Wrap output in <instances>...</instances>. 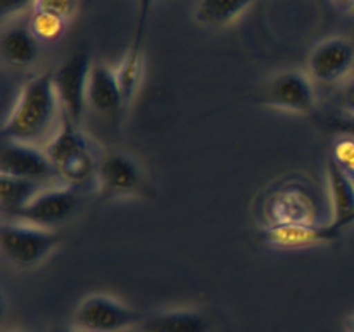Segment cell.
Here are the masks:
<instances>
[{
    "instance_id": "cell-6",
    "label": "cell",
    "mask_w": 354,
    "mask_h": 332,
    "mask_svg": "<svg viewBox=\"0 0 354 332\" xmlns=\"http://www.w3.org/2000/svg\"><path fill=\"white\" fill-rule=\"evenodd\" d=\"M263 104L296 114H310L317 107L315 80L299 69L277 73L263 92Z\"/></svg>"
},
{
    "instance_id": "cell-5",
    "label": "cell",
    "mask_w": 354,
    "mask_h": 332,
    "mask_svg": "<svg viewBox=\"0 0 354 332\" xmlns=\"http://www.w3.org/2000/svg\"><path fill=\"white\" fill-rule=\"evenodd\" d=\"M92 59L83 48L73 52L57 69L54 75V86L61 102L62 113L76 124L82 123L85 114L86 86H88L90 71H92Z\"/></svg>"
},
{
    "instance_id": "cell-19",
    "label": "cell",
    "mask_w": 354,
    "mask_h": 332,
    "mask_svg": "<svg viewBox=\"0 0 354 332\" xmlns=\"http://www.w3.org/2000/svg\"><path fill=\"white\" fill-rule=\"evenodd\" d=\"M256 0H197L196 19L206 26H223L237 19Z\"/></svg>"
},
{
    "instance_id": "cell-29",
    "label": "cell",
    "mask_w": 354,
    "mask_h": 332,
    "mask_svg": "<svg viewBox=\"0 0 354 332\" xmlns=\"http://www.w3.org/2000/svg\"><path fill=\"white\" fill-rule=\"evenodd\" d=\"M124 332H133V331H124ZM138 332H140V331H138Z\"/></svg>"
},
{
    "instance_id": "cell-30",
    "label": "cell",
    "mask_w": 354,
    "mask_h": 332,
    "mask_svg": "<svg viewBox=\"0 0 354 332\" xmlns=\"http://www.w3.org/2000/svg\"><path fill=\"white\" fill-rule=\"evenodd\" d=\"M353 223H354V216H353Z\"/></svg>"
},
{
    "instance_id": "cell-2",
    "label": "cell",
    "mask_w": 354,
    "mask_h": 332,
    "mask_svg": "<svg viewBox=\"0 0 354 332\" xmlns=\"http://www.w3.org/2000/svg\"><path fill=\"white\" fill-rule=\"evenodd\" d=\"M45 151L54 163L55 172L62 183L80 190L90 182H95L99 158L93 152L88 137L83 133L80 124L69 120L68 116L62 118L61 127L45 145Z\"/></svg>"
},
{
    "instance_id": "cell-22",
    "label": "cell",
    "mask_w": 354,
    "mask_h": 332,
    "mask_svg": "<svg viewBox=\"0 0 354 332\" xmlns=\"http://www.w3.org/2000/svg\"><path fill=\"white\" fill-rule=\"evenodd\" d=\"M332 159L354 180V140L349 137H341L335 140L332 149Z\"/></svg>"
},
{
    "instance_id": "cell-10",
    "label": "cell",
    "mask_w": 354,
    "mask_h": 332,
    "mask_svg": "<svg viewBox=\"0 0 354 332\" xmlns=\"http://www.w3.org/2000/svg\"><path fill=\"white\" fill-rule=\"evenodd\" d=\"M354 68V42L342 37H332L320 42L308 57V73L315 82H342Z\"/></svg>"
},
{
    "instance_id": "cell-17",
    "label": "cell",
    "mask_w": 354,
    "mask_h": 332,
    "mask_svg": "<svg viewBox=\"0 0 354 332\" xmlns=\"http://www.w3.org/2000/svg\"><path fill=\"white\" fill-rule=\"evenodd\" d=\"M48 185L52 183L0 175V210H2L3 220H10L16 216L26 204H30Z\"/></svg>"
},
{
    "instance_id": "cell-26",
    "label": "cell",
    "mask_w": 354,
    "mask_h": 332,
    "mask_svg": "<svg viewBox=\"0 0 354 332\" xmlns=\"http://www.w3.org/2000/svg\"><path fill=\"white\" fill-rule=\"evenodd\" d=\"M330 3L337 12H342V14L354 12V0H330Z\"/></svg>"
},
{
    "instance_id": "cell-21",
    "label": "cell",
    "mask_w": 354,
    "mask_h": 332,
    "mask_svg": "<svg viewBox=\"0 0 354 332\" xmlns=\"http://www.w3.org/2000/svg\"><path fill=\"white\" fill-rule=\"evenodd\" d=\"M78 10V0H33L31 12H47L69 21Z\"/></svg>"
},
{
    "instance_id": "cell-23",
    "label": "cell",
    "mask_w": 354,
    "mask_h": 332,
    "mask_svg": "<svg viewBox=\"0 0 354 332\" xmlns=\"http://www.w3.org/2000/svg\"><path fill=\"white\" fill-rule=\"evenodd\" d=\"M325 124L341 137H349L354 140V116L353 114H339L325 120Z\"/></svg>"
},
{
    "instance_id": "cell-28",
    "label": "cell",
    "mask_w": 354,
    "mask_h": 332,
    "mask_svg": "<svg viewBox=\"0 0 354 332\" xmlns=\"http://www.w3.org/2000/svg\"><path fill=\"white\" fill-rule=\"evenodd\" d=\"M54 332H83V331H80V329H69V327H62V329H57V331H54Z\"/></svg>"
},
{
    "instance_id": "cell-24",
    "label": "cell",
    "mask_w": 354,
    "mask_h": 332,
    "mask_svg": "<svg viewBox=\"0 0 354 332\" xmlns=\"http://www.w3.org/2000/svg\"><path fill=\"white\" fill-rule=\"evenodd\" d=\"M33 6V0H0V12L2 17H16L23 14L24 10Z\"/></svg>"
},
{
    "instance_id": "cell-9",
    "label": "cell",
    "mask_w": 354,
    "mask_h": 332,
    "mask_svg": "<svg viewBox=\"0 0 354 332\" xmlns=\"http://www.w3.org/2000/svg\"><path fill=\"white\" fill-rule=\"evenodd\" d=\"M0 175L38 180L45 183H52V180L59 178L45 147L19 140H2Z\"/></svg>"
},
{
    "instance_id": "cell-14",
    "label": "cell",
    "mask_w": 354,
    "mask_h": 332,
    "mask_svg": "<svg viewBox=\"0 0 354 332\" xmlns=\"http://www.w3.org/2000/svg\"><path fill=\"white\" fill-rule=\"evenodd\" d=\"M86 102L100 114H116L124 109V97L116 69L104 62H93L86 86Z\"/></svg>"
},
{
    "instance_id": "cell-1",
    "label": "cell",
    "mask_w": 354,
    "mask_h": 332,
    "mask_svg": "<svg viewBox=\"0 0 354 332\" xmlns=\"http://www.w3.org/2000/svg\"><path fill=\"white\" fill-rule=\"evenodd\" d=\"M61 102L54 86V75L44 73L28 80L17 93L2 124V140H19L45 145L62 123Z\"/></svg>"
},
{
    "instance_id": "cell-3",
    "label": "cell",
    "mask_w": 354,
    "mask_h": 332,
    "mask_svg": "<svg viewBox=\"0 0 354 332\" xmlns=\"http://www.w3.org/2000/svg\"><path fill=\"white\" fill-rule=\"evenodd\" d=\"M61 237L55 230L17 220H3L0 225L2 255L17 268L40 265L59 246Z\"/></svg>"
},
{
    "instance_id": "cell-27",
    "label": "cell",
    "mask_w": 354,
    "mask_h": 332,
    "mask_svg": "<svg viewBox=\"0 0 354 332\" xmlns=\"http://www.w3.org/2000/svg\"><path fill=\"white\" fill-rule=\"evenodd\" d=\"M346 332H354V313L346 318Z\"/></svg>"
},
{
    "instance_id": "cell-12",
    "label": "cell",
    "mask_w": 354,
    "mask_h": 332,
    "mask_svg": "<svg viewBox=\"0 0 354 332\" xmlns=\"http://www.w3.org/2000/svg\"><path fill=\"white\" fill-rule=\"evenodd\" d=\"M339 230L332 221L328 223H277L266 225L261 230V239L275 248H308L334 242L341 237Z\"/></svg>"
},
{
    "instance_id": "cell-13",
    "label": "cell",
    "mask_w": 354,
    "mask_h": 332,
    "mask_svg": "<svg viewBox=\"0 0 354 332\" xmlns=\"http://www.w3.org/2000/svg\"><path fill=\"white\" fill-rule=\"evenodd\" d=\"M147 10H149V0L142 2L140 17H138L137 30H135L133 40L128 50L124 52L123 59L118 64L116 76L120 82L121 90H123L124 97V107L131 104V100L137 95L138 89L142 83V75H144V48H145V19H147Z\"/></svg>"
},
{
    "instance_id": "cell-18",
    "label": "cell",
    "mask_w": 354,
    "mask_h": 332,
    "mask_svg": "<svg viewBox=\"0 0 354 332\" xmlns=\"http://www.w3.org/2000/svg\"><path fill=\"white\" fill-rule=\"evenodd\" d=\"M140 332H209V322L201 311L190 308L169 310L145 318Z\"/></svg>"
},
{
    "instance_id": "cell-11",
    "label": "cell",
    "mask_w": 354,
    "mask_h": 332,
    "mask_svg": "<svg viewBox=\"0 0 354 332\" xmlns=\"http://www.w3.org/2000/svg\"><path fill=\"white\" fill-rule=\"evenodd\" d=\"M268 225L317 223L318 206L313 194L296 182L279 187L268 197L265 206Z\"/></svg>"
},
{
    "instance_id": "cell-7",
    "label": "cell",
    "mask_w": 354,
    "mask_h": 332,
    "mask_svg": "<svg viewBox=\"0 0 354 332\" xmlns=\"http://www.w3.org/2000/svg\"><path fill=\"white\" fill-rule=\"evenodd\" d=\"M80 204V190L71 185H48L30 204L10 220L26 221L38 227L55 230L61 223L75 214Z\"/></svg>"
},
{
    "instance_id": "cell-25",
    "label": "cell",
    "mask_w": 354,
    "mask_h": 332,
    "mask_svg": "<svg viewBox=\"0 0 354 332\" xmlns=\"http://www.w3.org/2000/svg\"><path fill=\"white\" fill-rule=\"evenodd\" d=\"M342 109L346 114L354 116V78L349 80L342 90Z\"/></svg>"
},
{
    "instance_id": "cell-16",
    "label": "cell",
    "mask_w": 354,
    "mask_h": 332,
    "mask_svg": "<svg viewBox=\"0 0 354 332\" xmlns=\"http://www.w3.org/2000/svg\"><path fill=\"white\" fill-rule=\"evenodd\" d=\"M327 185L332 204V223L344 232L353 225L354 216V180L334 159H328Z\"/></svg>"
},
{
    "instance_id": "cell-20",
    "label": "cell",
    "mask_w": 354,
    "mask_h": 332,
    "mask_svg": "<svg viewBox=\"0 0 354 332\" xmlns=\"http://www.w3.org/2000/svg\"><path fill=\"white\" fill-rule=\"evenodd\" d=\"M31 31L35 33V37L40 42H54L59 40L62 37V33L66 31V24L68 21L62 19V17L54 16V14L47 12H31L30 19Z\"/></svg>"
},
{
    "instance_id": "cell-15",
    "label": "cell",
    "mask_w": 354,
    "mask_h": 332,
    "mask_svg": "<svg viewBox=\"0 0 354 332\" xmlns=\"http://www.w3.org/2000/svg\"><path fill=\"white\" fill-rule=\"evenodd\" d=\"M0 52L7 64L24 68L37 61L38 52H40V40L31 31L30 23L12 21L9 26L2 30Z\"/></svg>"
},
{
    "instance_id": "cell-8",
    "label": "cell",
    "mask_w": 354,
    "mask_h": 332,
    "mask_svg": "<svg viewBox=\"0 0 354 332\" xmlns=\"http://www.w3.org/2000/svg\"><path fill=\"white\" fill-rule=\"evenodd\" d=\"M95 185L104 199L135 196L144 187V173L133 156L111 151L99 158Z\"/></svg>"
},
{
    "instance_id": "cell-4",
    "label": "cell",
    "mask_w": 354,
    "mask_h": 332,
    "mask_svg": "<svg viewBox=\"0 0 354 332\" xmlns=\"http://www.w3.org/2000/svg\"><path fill=\"white\" fill-rule=\"evenodd\" d=\"M144 320L142 311L107 294L86 296L75 311V327L83 332H124Z\"/></svg>"
}]
</instances>
